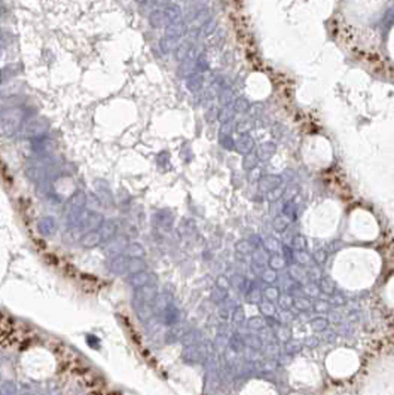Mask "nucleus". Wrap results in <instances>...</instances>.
Wrapping results in <instances>:
<instances>
[{"instance_id":"1","label":"nucleus","mask_w":394,"mask_h":395,"mask_svg":"<svg viewBox=\"0 0 394 395\" xmlns=\"http://www.w3.org/2000/svg\"><path fill=\"white\" fill-rule=\"evenodd\" d=\"M18 394V387L12 381H4L0 384V395H16Z\"/></svg>"},{"instance_id":"2","label":"nucleus","mask_w":394,"mask_h":395,"mask_svg":"<svg viewBox=\"0 0 394 395\" xmlns=\"http://www.w3.org/2000/svg\"><path fill=\"white\" fill-rule=\"evenodd\" d=\"M39 395H48V394H45V393H43V394H39Z\"/></svg>"}]
</instances>
